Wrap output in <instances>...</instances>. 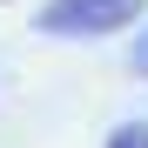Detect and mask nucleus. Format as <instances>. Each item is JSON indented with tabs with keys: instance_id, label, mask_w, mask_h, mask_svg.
<instances>
[{
	"instance_id": "2",
	"label": "nucleus",
	"mask_w": 148,
	"mask_h": 148,
	"mask_svg": "<svg viewBox=\"0 0 148 148\" xmlns=\"http://www.w3.org/2000/svg\"><path fill=\"white\" fill-rule=\"evenodd\" d=\"M101 148H148V121H121V128H114Z\"/></svg>"
},
{
	"instance_id": "3",
	"label": "nucleus",
	"mask_w": 148,
	"mask_h": 148,
	"mask_svg": "<svg viewBox=\"0 0 148 148\" xmlns=\"http://www.w3.org/2000/svg\"><path fill=\"white\" fill-rule=\"evenodd\" d=\"M128 67H135L141 81H148V27H141V40H135V54H128Z\"/></svg>"
},
{
	"instance_id": "1",
	"label": "nucleus",
	"mask_w": 148,
	"mask_h": 148,
	"mask_svg": "<svg viewBox=\"0 0 148 148\" xmlns=\"http://www.w3.org/2000/svg\"><path fill=\"white\" fill-rule=\"evenodd\" d=\"M141 14H148V0H47L34 14V27L54 40H101V34L135 27Z\"/></svg>"
}]
</instances>
